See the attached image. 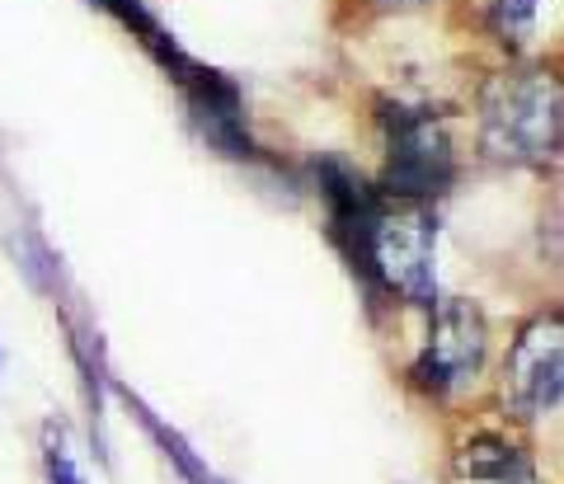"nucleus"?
I'll list each match as a JSON object with an SVG mask.
<instances>
[{
  "label": "nucleus",
  "instance_id": "nucleus-10",
  "mask_svg": "<svg viewBox=\"0 0 564 484\" xmlns=\"http://www.w3.org/2000/svg\"><path fill=\"white\" fill-rule=\"evenodd\" d=\"M372 6H381V10H414V6H423V0H372Z\"/></svg>",
  "mask_w": 564,
  "mask_h": 484
},
{
  "label": "nucleus",
  "instance_id": "nucleus-7",
  "mask_svg": "<svg viewBox=\"0 0 564 484\" xmlns=\"http://www.w3.org/2000/svg\"><path fill=\"white\" fill-rule=\"evenodd\" d=\"M128 405L137 409L141 428H147V433L155 438V447H161V452H165V461H174V471H180V475H184L188 484H221V480L212 475V471H207V465H203L198 456H193V447H188V442H184L180 433H174V428H165V423L155 419V415H151V409L141 405V400H132V396H128Z\"/></svg>",
  "mask_w": 564,
  "mask_h": 484
},
{
  "label": "nucleus",
  "instance_id": "nucleus-8",
  "mask_svg": "<svg viewBox=\"0 0 564 484\" xmlns=\"http://www.w3.org/2000/svg\"><path fill=\"white\" fill-rule=\"evenodd\" d=\"M536 10H541V0H494L489 6L494 33L513 47L527 43V33H532V24H536Z\"/></svg>",
  "mask_w": 564,
  "mask_h": 484
},
{
  "label": "nucleus",
  "instance_id": "nucleus-2",
  "mask_svg": "<svg viewBox=\"0 0 564 484\" xmlns=\"http://www.w3.org/2000/svg\"><path fill=\"white\" fill-rule=\"evenodd\" d=\"M433 245H437V222L423 207L404 203V207H386L377 212L372 230L362 240L358 255V273H367L372 282H381L386 292H395L400 301H414V306H429L433 301Z\"/></svg>",
  "mask_w": 564,
  "mask_h": 484
},
{
  "label": "nucleus",
  "instance_id": "nucleus-4",
  "mask_svg": "<svg viewBox=\"0 0 564 484\" xmlns=\"http://www.w3.org/2000/svg\"><path fill=\"white\" fill-rule=\"evenodd\" d=\"M485 315L470 301H443L433 311L429 325V344H423L419 363H414V381L423 390H452L470 381L485 363Z\"/></svg>",
  "mask_w": 564,
  "mask_h": 484
},
{
  "label": "nucleus",
  "instance_id": "nucleus-9",
  "mask_svg": "<svg viewBox=\"0 0 564 484\" xmlns=\"http://www.w3.org/2000/svg\"><path fill=\"white\" fill-rule=\"evenodd\" d=\"M43 465H47V484H85L80 465L66 447V433L57 423H47V433H43Z\"/></svg>",
  "mask_w": 564,
  "mask_h": 484
},
{
  "label": "nucleus",
  "instance_id": "nucleus-5",
  "mask_svg": "<svg viewBox=\"0 0 564 484\" xmlns=\"http://www.w3.org/2000/svg\"><path fill=\"white\" fill-rule=\"evenodd\" d=\"M508 400L518 415H541L564 400V315L527 325L508 357Z\"/></svg>",
  "mask_w": 564,
  "mask_h": 484
},
{
  "label": "nucleus",
  "instance_id": "nucleus-6",
  "mask_svg": "<svg viewBox=\"0 0 564 484\" xmlns=\"http://www.w3.org/2000/svg\"><path fill=\"white\" fill-rule=\"evenodd\" d=\"M456 475L466 484H536L532 480V465L518 447H508L499 438H475L462 447L456 456Z\"/></svg>",
  "mask_w": 564,
  "mask_h": 484
},
{
  "label": "nucleus",
  "instance_id": "nucleus-1",
  "mask_svg": "<svg viewBox=\"0 0 564 484\" xmlns=\"http://www.w3.org/2000/svg\"><path fill=\"white\" fill-rule=\"evenodd\" d=\"M480 147L499 165H545L564 147V80L555 71H499L485 85Z\"/></svg>",
  "mask_w": 564,
  "mask_h": 484
},
{
  "label": "nucleus",
  "instance_id": "nucleus-3",
  "mask_svg": "<svg viewBox=\"0 0 564 484\" xmlns=\"http://www.w3.org/2000/svg\"><path fill=\"white\" fill-rule=\"evenodd\" d=\"M381 132H386V174H381L386 193L419 203L452 184V141L429 109L386 104Z\"/></svg>",
  "mask_w": 564,
  "mask_h": 484
}]
</instances>
